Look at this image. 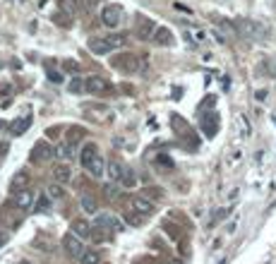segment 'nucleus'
Masks as SVG:
<instances>
[{
  "mask_svg": "<svg viewBox=\"0 0 276 264\" xmlns=\"http://www.w3.org/2000/svg\"><path fill=\"white\" fill-rule=\"evenodd\" d=\"M125 221H127L130 226H142L144 216L142 214H137V211H132V209H125Z\"/></svg>",
  "mask_w": 276,
  "mask_h": 264,
  "instance_id": "27",
  "label": "nucleus"
},
{
  "mask_svg": "<svg viewBox=\"0 0 276 264\" xmlns=\"http://www.w3.org/2000/svg\"><path fill=\"white\" fill-rule=\"evenodd\" d=\"M79 264H101V252L99 250H84L82 257H79Z\"/></svg>",
  "mask_w": 276,
  "mask_h": 264,
  "instance_id": "24",
  "label": "nucleus"
},
{
  "mask_svg": "<svg viewBox=\"0 0 276 264\" xmlns=\"http://www.w3.org/2000/svg\"><path fill=\"white\" fill-rule=\"evenodd\" d=\"M53 22L67 29V27H72V17H70V15H65V12H58V15H53Z\"/></svg>",
  "mask_w": 276,
  "mask_h": 264,
  "instance_id": "30",
  "label": "nucleus"
},
{
  "mask_svg": "<svg viewBox=\"0 0 276 264\" xmlns=\"http://www.w3.org/2000/svg\"><path fill=\"white\" fill-rule=\"evenodd\" d=\"M29 180H32L29 171H20V173H15V178H12L10 190L12 192H20V190H24V187H29Z\"/></svg>",
  "mask_w": 276,
  "mask_h": 264,
  "instance_id": "15",
  "label": "nucleus"
},
{
  "mask_svg": "<svg viewBox=\"0 0 276 264\" xmlns=\"http://www.w3.org/2000/svg\"><path fill=\"white\" fill-rule=\"evenodd\" d=\"M96 228H106V231H122V223L110 211H106V214H96Z\"/></svg>",
  "mask_w": 276,
  "mask_h": 264,
  "instance_id": "12",
  "label": "nucleus"
},
{
  "mask_svg": "<svg viewBox=\"0 0 276 264\" xmlns=\"http://www.w3.org/2000/svg\"><path fill=\"white\" fill-rule=\"evenodd\" d=\"M48 79H51V82H55V84H60V82H63V75H60V72H55V70H51V67H48Z\"/></svg>",
  "mask_w": 276,
  "mask_h": 264,
  "instance_id": "37",
  "label": "nucleus"
},
{
  "mask_svg": "<svg viewBox=\"0 0 276 264\" xmlns=\"http://www.w3.org/2000/svg\"><path fill=\"white\" fill-rule=\"evenodd\" d=\"M103 195H106L108 199H115V197H118V185H113V183L103 185Z\"/></svg>",
  "mask_w": 276,
  "mask_h": 264,
  "instance_id": "33",
  "label": "nucleus"
},
{
  "mask_svg": "<svg viewBox=\"0 0 276 264\" xmlns=\"http://www.w3.org/2000/svg\"><path fill=\"white\" fill-rule=\"evenodd\" d=\"M99 154V149H96V144H84V149H82V154H79V161H82V166L87 168L89 164H91V159Z\"/></svg>",
  "mask_w": 276,
  "mask_h": 264,
  "instance_id": "21",
  "label": "nucleus"
},
{
  "mask_svg": "<svg viewBox=\"0 0 276 264\" xmlns=\"http://www.w3.org/2000/svg\"><path fill=\"white\" fill-rule=\"evenodd\" d=\"M127 209L137 211V214H142L144 219H147V216H152V214H154V202H152V199H147V197L134 195V197H130V207H127Z\"/></svg>",
  "mask_w": 276,
  "mask_h": 264,
  "instance_id": "7",
  "label": "nucleus"
},
{
  "mask_svg": "<svg viewBox=\"0 0 276 264\" xmlns=\"http://www.w3.org/2000/svg\"><path fill=\"white\" fill-rule=\"evenodd\" d=\"M96 3H99V0H79V5H82L84 10H94V8H96Z\"/></svg>",
  "mask_w": 276,
  "mask_h": 264,
  "instance_id": "39",
  "label": "nucleus"
},
{
  "mask_svg": "<svg viewBox=\"0 0 276 264\" xmlns=\"http://www.w3.org/2000/svg\"><path fill=\"white\" fill-rule=\"evenodd\" d=\"M5 242H8V235H5V233H0V247H3Z\"/></svg>",
  "mask_w": 276,
  "mask_h": 264,
  "instance_id": "41",
  "label": "nucleus"
},
{
  "mask_svg": "<svg viewBox=\"0 0 276 264\" xmlns=\"http://www.w3.org/2000/svg\"><path fill=\"white\" fill-rule=\"evenodd\" d=\"M171 125H173V127H176V132L178 135H188L190 137V125L185 120H183V118H180V115H173V118H171Z\"/></svg>",
  "mask_w": 276,
  "mask_h": 264,
  "instance_id": "25",
  "label": "nucleus"
},
{
  "mask_svg": "<svg viewBox=\"0 0 276 264\" xmlns=\"http://www.w3.org/2000/svg\"><path fill=\"white\" fill-rule=\"evenodd\" d=\"M106 173H108L110 183H120L122 173H125V166H122L120 161H110V164L106 166Z\"/></svg>",
  "mask_w": 276,
  "mask_h": 264,
  "instance_id": "18",
  "label": "nucleus"
},
{
  "mask_svg": "<svg viewBox=\"0 0 276 264\" xmlns=\"http://www.w3.org/2000/svg\"><path fill=\"white\" fill-rule=\"evenodd\" d=\"M72 233L79 235V238H89L91 235V226L84 219H77V221H72Z\"/></svg>",
  "mask_w": 276,
  "mask_h": 264,
  "instance_id": "20",
  "label": "nucleus"
},
{
  "mask_svg": "<svg viewBox=\"0 0 276 264\" xmlns=\"http://www.w3.org/2000/svg\"><path fill=\"white\" fill-rule=\"evenodd\" d=\"M199 125H202V132H204L209 140L211 137H216V132H219V113H216V110H207V113H202Z\"/></svg>",
  "mask_w": 276,
  "mask_h": 264,
  "instance_id": "5",
  "label": "nucleus"
},
{
  "mask_svg": "<svg viewBox=\"0 0 276 264\" xmlns=\"http://www.w3.org/2000/svg\"><path fill=\"white\" fill-rule=\"evenodd\" d=\"M120 183L125 187H134V185H137V176H134V171L125 168V173H122V178H120Z\"/></svg>",
  "mask_w": 276,
  "mask_h": 264,
  "instance_id": "28",
  "label": "nucleus"
},
{
  "mask_svg": "<svg viewBox=\"0 0 276 264\" xmlns=\"http://www.w3.org/2000/svg\"><path fill=\"white\" fill-rule=\"evenodd\" d=\"M84 135H87V130H84V127H79V125H75V127H70V130H67V140H70L72 144H77Z\"/></svg>",
  "mask_w": 276,
  "mask_h": 264,
  "instance_id": "26",
  "label": "nucleus"
},
{
  "mask_svg": "<svg viewBox=\"0 0 276 264\" xmlns=\"http://www.w3.org/2000/svg\"><path fill=\"white\" fill-rule=\"evenodd\" d=\"M87 171H89V176H91V178H103V176H106V161L96 154L94 159H91V164L87 166Z\"/></svg>",
  "mask_w": 276,
  "mask_h": 264,
  "instance_id": "14",
  "label": "nucleus"
},
{
  "mask_svg": "<svg viewBox=\"0 0 276 264\" xmlns=\"http://www.w3.org/2000/svg\"><path fill=\"white\" fill-rule=\"evenodd\" d=\"M164 228H166V233H171L173 238H180V231H176L178 226H173V223H168V221H166V223H164Z\"/></svg>",
  "mask_w": 276,
  "mask_h": 264,
  "instance_id": "38",
  "label": "nucleus"
},
{
  "mask_svg": "<svg viewBox=\"0 0 276 264\" xmlns=\"http://www.w3.org/2000/svg\"><path fill=\"white\" fill-rule=\"evenodd\" d=\"M34 199H36V192H34L32 187H24L20 192H15V204H17V209H29V207H34Z\"/></svg>",
  "mask_w": 276,
  "mask_h": 264,
  "instance_id": "11",
  "label": "nucleus"
},
{
  "mask_svg": "<svg viewBox=\"0 0 276 264\" xmlns=\"http://www.w3.org/2000/svg\"><path fill=\"white\" fill-rule=\"evenodd\" d=\"M228 214H231V209H219V211H216V214H214V216L209 219V226H216V223H219L221 219H226Z\"/></svg>",
  "mask_w": 276,
  "mask_h": 264,
  "instance_id": "32",
  "label": "nucleus"
},
{
  "mask_svg": "<svg viewBox=\"0 0 276 264\" xmlns=\"http://www.w3.org/2000/svg\"><path fill=\"white\" fill-rule=\"evenodd\" d=\"M235 29L238 32H243L245 36H250V39H262L266 34V29L262 27V24H257V22H252V20H238L235 22Z\"/></svg>",
  "mask_w": 276,
  "mask_h": 264,
  "instance_id": "6",
  "label": "nucleus"
},
{
  "mask_svg": "<svg viewBox=\"0 0 276 264\" xmlns=\"http://www.w3.org/2000/svg\"><path fill=\"white\" fill-rule=\"evenodd\" d=\"M238 125H240V135L250 137V122L245 120V115H238Z\"/></svg>",
  "mask_w": 276,
  "mask_h": 264,
  "instance_id": "34",
  "label": "nucleus"
},
{
  "mask_svg": "<svg viewBox=\"0 0 276 264\" xmlns=\"http://www.w3.org/2000/svg\"><path fill=\"white\" fill-rule=\"evenodd\" d=\"M58 8H60V12H65V15L72 17V15H77L79 12L82 5H79V0H58Z\"/></svg>",
  "mask_w": 276,
  "mask_h": 264,
  "instance_id": "22",
  "label": "nucleus"
},
{
  "mask_svg": "<svg viewBox=\"0 0 276 264\" xmlns=\"http://www.w3.org/2000/svg\"><path fill=\"white\" fill-rule=\"evenodd\" d=\"M79 207H82V211H87V214H99V204H96V199L91 197V195H82Z\"/></svg>",
  "mask_w": 276,
  "mask_h": 264,
  "instance_id": "23",
  "label": "nucleus"
},
{
  "mask_svg": "<svg viewBox=\"0 0 276 264\" xmlns=\"http://www.w3.org/2000/svg\"><path fill=\"white\" fill-rule=\"evenodd\" d=\"M63 245H65V252L70 257H75V259H79L82 252H84V245L79 240V235H75V233H67L65 238H63Z\"/></svg>",
  "mask_w": 276,
  "mask_h": 264,
  "instance_id": "9",
  "label": "nucleus"
},
{
  "mask_svg": "<svg viewBox=\"0 0 276 264\" xmlns=\"http://www.w3.org/2000/svg\"><path fill=\"white\" fill-rule=\"evenodd\" d=\"M63 67H65L67 72H79V70H82L77 60H65V63H63Z\"/></svg>",
  "mask_w": 276,
  "mask_h": 264,
  "instance_id": "35",
  "label": "nucleus"
},
{
  "mask_svg": "<svg viewBox=\"0 0 276 264\" xmlns=\"http://www.w3.org/2000/svg\"><path fill=\"white\" fill-rule=\"evenodd\" d=\"M53 178H55V183H67V180H72V168L70 166H65V164H58L53 168Z\"/></svg>",
  "mask_w": 276,
  "mask_h": 264,
  "instance_id": "17",
  "label": "nucleus"
},
{
  "mask_svg": "<svg viewBox=\"0 0 276 264\" xmlns=\"http://www.w3.org/2000/svg\"><path fill=\"white\" fill-rule=\"evenodd\" d=\"M154 44L156 46H173V34H171V29L159 27L156 34H154Z\"/></svg>",
  "mask_w": 276,
  "mask_h": 264,
  "instance_id": "19",
  "label": "nucleus"
},
{
  "mask_svg": "<svg viewBox=\"0 0 276 264\" xmlns=\"http://www.w3.org/2000/svg\"><path fill=\"white\" fill-rule=\"evenodd\" d=\"M32 115H29V113H24V115H20V118H17V120L12 122L10 127H12V135H17V137H20V135H24V132L29 130V125H32Z\"/></svg>",
  "mask_w": 276,
  "mask_h": 264,
  "instance_id": "16",
  "label": "nucleus"
},
{
  "mask_svg": "<svg viewBox=\"0 0 276 264\" xmlns=\"http://www.w3.org/2000/svg\"><path fill=\"white\" fill-rule=\"evenodd\" d=\"M48 199L51 197H39V202L34 204V211H46L48 209Z\"/></svg>",
  "mask_w": 276,
  "mask_h": 264,
  "instance_id": "36",
  "label": "nucleus"
},
{
  "mask_svg": "<svg viewBox=\"0 0 276 264\" xmlns=\"http://www.w3.org/2000/svg\"><path fill=\"white\" fill-rule=\"evenodd\" d=\"M53 156H55L53 147L46 142V140H41V142H36L32 147V156H29V159H32L34 164H44V161H51Z\"/></svg>",
  "mask_w": 276,
  "mask_h": 264,
  "instance_id": "3",
  "label": "nucleus"
},
{
  "mask_svg": "<svg viewBox=\"0 0 276 264\" xmlns=\"http://www.w3.org/2000/svg\"><path fill=\"white\" fill-rule=\"evenodd\" d=\"M67 87H70V91H72V94H82V91H84V79L72 77V79H70V84H67Z\"/></svg>",
  "mask_w": 276,
  "mask_h": 264,
  "instance_id": "31",
  "label": "nucleus"
},
{
  "mask_svg": "<svg viewBox=\"0 0 276 264\" xmlns=\"http://www.w3.org/2000/svg\"><path fill=\"white\" fill-rule=\"evenodd\" d=\"M171 264H183V262H178V259H176V262H171Z\"/></svg>",
  "mask_w": 276,
  "mask_h": 264,
  "instance_id": "43",
  "label": "nucleus"
},
{
  "mask_svg": "<svg viewBox=\"0 0 276 264\" xmlns=\"http://www.w3.org/2000/svg\"><path fill=\"white\" fill-rule=\"evenodd\" d=\"M134 34H137L142 41H147V39H154L156 24L152 22L149 17H137V27H134Z\"/></svg>",
  "mask_w": 276,
  "mask_h": 264,
  "instance_id": "10",
  "label": "nucleus"
},
{
  "mask_svg": "<svg viewBox=\"0 0 276 264\" xmlns=\"http://www.w3.org/2000/svg\"><path fill=\"white\" fill-rule=\"evenodd\" d=\"M127 46V36L125 34H108V36H94L89 39V51L96 55H106L110 51H118Z\"/></svg>",
  "mask_w": 276,
  "mask_h": 264,
  "instance_id": "1",
  "label": "nucleus"
},
{
  "mask_svg": "<svg viewBox=\"0 0 276 264\" xmlns=\"http://www.w3.org/2000/svg\"><path fill=\"white\" fill-rule=\"evenodd\" d=\"M110 67L120 70V72H125V75H132V72H142L147 65H144L142 55L122 53V55H113V58H110Z\"/></svg>",
  "mask_w": 276,
  "mask_h": 264,
  "instance_id": "2",
  "label": "nucleus"
},
{
  "mask_svg": "<svg viewBox=\"0 0 276 264\" xmlns=\"http://www.w3.org/2000/svg\"><path fill=\"white\" fill-rule=\"evenodd\" d=\"M235 226H238V219H233L231 223L226 226V231H228V233H235Z\"/></svg>",
  "mask_w": 276,
  "mask_h": 264,
  "instance_id": "40",
  "label": "nucleus"
},
{
  "mask_svg": "<svg viewBox=\"0 0 276 264\" xmlns=\"http://www.w3.org/2000/svg\"><path fill=\"white\" fill-rule=\"evenodd\" d=\"M46 195H48L51 199H60L63 195H65V190H63V185H60V183H53V185L48 187V192H46Z\"/></svg>",
  "mask_w": 276,
  "mask_h": 264,
  "instance_id": "29",
  "label": "nucleus"
},
{
  "mask_svg": "<svg viewBox=\"0 0 276 264\" xmlns=\"http://www.w3.org/2000/svg\"><path fill=\"white\" fill-rule=\"evenodd\" d=\"M101 22L106 24V27H118V24L122 22V8L120 5H108V8H103V12H101Z\"/></svg>",
  "mask_w": 276,
  "mask_h": 264,
  "instance_id": "8",
  "label": "nucleus"
},
{
  "mask_svg": "<svg viewBox=\"0 0 276 264\" xmlns=\"http://www.w3.org/2000/svg\"><path fill=\"white\" fill-rule=\"evenodd\" d=\"M84 91H89V94H108V91H113V87H110L108 79L91 75V77L84 79Z\"/></svg>",
  "mask_w": 276,
  "mask_h": 264,
  "instance_id": "4",
  "label": "nucleus"
},
{
  "mask_svg": "<svg viewBox=\"0 0 276 264\" xmlns=\"http://www.w3.org/2000/svg\"><path fill=\"white\" fill-rule=\"evenodd\" d=\"M20 264H32V262H27V259H22V262H20Z\"/></svg>",
  "mask_w": 276,
  "mask_h": 264,
  "instance_id": "42",
  "label": "nucleus"
},
{
  "mask_svg": "<svg viewBox=\"0 0 276 264\" xmlns=\"http://www.w3.org/2000/svg\"><path fill=\"white\" fill-rule=\"evenodd\" d=\"M75 149H77V144H72L70 140H65V142H60L58 147H55V156H58L60 161H70L72 156L77 154Z\"/></svg>",
  "mask_w": 276,
  "mask_h": 264,
  "instance_id": "13",
  "label": "nucleus"
}]
</instances>
